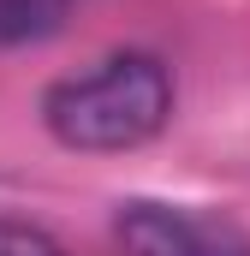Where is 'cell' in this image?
Returning <instances> with one entry per match:
<instances>
[{
    "mask_svg": "<svg viewBox=\"0 0 250 256\" xmlns=\"http://www.w3.org/2000/svg\"><path fill=\"white\" fill-rule=\"evenodd\" d=\"M173 120V72L155 54H108L96 72L60 78L42 96V126L60 149L78 155H120Z\"/></svg>",
    "mask_w": 250,
    "mask_h": 256,
    "instance_id": "1",
    "label": "cell"
},
{
    "mask_svg": "<svg viewBox=\"0 0 250 256\" xmlns=\"http://www.w3.org/2000/svg\"><path fill=\"white\" fill-rule=\"evenodd\" d=\"M114 238L125 256H250V232L214 208L131 196L114 214Z\"/></svg>",
    "mask_w": 250,
    "mask_h": 256,
    "instance_id": "2",
    "label": "cell"
},
{
    "mask_svg": "<svg viewBox=\"0 0 250 256\" xmlns=\"http://www.w3.org/2000/svg\"><path fill=\"white\" fill-rule=\"evenodd\" d=\"M72 12V0H0V48H24L54 36Z\"/></svg>",
    "mask_w": 250,
    "mask_h": 256,
    "instance_id": "3",
    "label": "cell"
},
{
    "mask_svg": "<svg viewBox=\"0 0 250 256\" xmlns=\"http://www.w3.org/2000/svg\"><path fill=\"white\" fill-rule=\"evenodd\" d=\"M0 256H66V244L48 232V226L6 220V214H0Z\"/></svg>",
    "mask_w": 250,
    "mask_h": 256,
    "instance_id": "4",
    "label": "cell"
}]
</instances>
